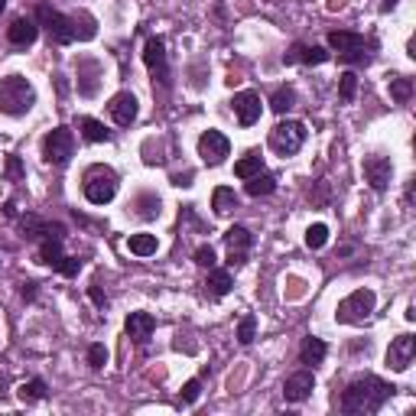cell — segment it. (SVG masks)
Listing matches in <instances>:
<instances>
[{"label": "cell", "instance_id": "e575fe53", "mask_svg": "<svg viewBox=\"0 0 416 416\" xmlns=\"http://www.w3.org/2000/svg\"><path fill=\"white\" fill-rule=\"evenodd\" d=\"M88 364H91L95 371L105 368V364H107V348H105V345H91V348H88Z\"/></svg>", "mask_w": 416, "mask_h": 416}, {"label": "cell", "instance_id": "d4e9b609", "mask_svg": "<svg viewBox=\"0 0 416 416\" xmlns=\"http://www.w3.org/2000/svg\"><path fill=\"white\" fill-rule=\"evenodd\" d=\"M247 182V195H254V199H260V195H270L273 189H277V176H270V172H257V176H251Z\"/></svg>", "mask_w": 416, "mask_h": 416}, {"label": "cell", "instance_id": "5b68a950", "mask_svg": "<svg viewBox=\"0 0 416 416\" xmlns=\"http://www.w3.org/2000/svg\"><path fill=\"white\" fill-rule=\"evenodd\" d=\"M374 306H377V296H374L371 289H354L352 296H345L338 302V309H335V319L345 322V325H358V322L371 319Z\"/></svg>", "mask_w": 416, "mask_h": 416}, {"label": "cell", "instance_id": "74e56055", "mask_svg": "<svg viewBox=\"0 0 416 416\" xmlns=\"http://www.w3.org/2000/svg\"><path fill=\"white\" fill-rule=\"evenodd\" d=\"M55 270H59V273H65V277H78V270H82V260H78V257H62V260L55 264Z\"/></svg>", "mask_w": 416, "mask_h": 416}, {"label": "cell", "instance_id": "f6af8a7d", "mask_svg": "<svg viewBox=\"0 0 416 416\" xmlns=\"http://www.w3.org/2000/svg\"><path fill=\"white\" fill-rule=\"evenodd\" d=\"M390 7H397V0H384V10H390Z\"/></svg>", "mask_w": 416, "mask_h": 416}, {"label": "cell", "instance_id": "bcb514c9", "mask_svg": "<svg viewBox=\"0 0 416 416\" xmlns=\"http://www.w3.org/2000/svg\"><path fill=\"white\" fill-rule=\"evenodd\" d=\"M3 7H7V0H0V13H3Z\"/></svg>", "mask_w": 416, "mask_h": 416}, {"label": "cell", "instance_id": "484cf974", "mask_svg": "<svg viewBox=\"0 0 416 416\" xmlns=\"http://www.w3.org/2000/svg\"><path fill=\"white\" fill-rule=\"evenodd\" d=\"M205 287H208V293H212V296H228V293H231V287H235V280H231V273H228V270H215L212 267V273H208V283H205Z\"/></svg>", "mask_w": 416, "mask_h": 416}, {"label": "cell", "instance_id": "3957f363", "mask_svg": "<svg viewBox=\"0 0 416 416\" xmlns=\"http://www.w3.org/2000/svg\"><path fill=\"white\" fill-rule=\"evenodd\" d=\"M82 189H85V199L91 205L114 202V195H118V172L111 170V166H105V163H95V166L85 170Z\"/></svg>", "mask_w": 416, "mask_h": 416}, {"label": "cell", "instance_id": "f546056e", "mask_svg": "<svg viewBox=\"0 0 416 416\" xmlns=\"http://www.w3.org/2000/svg\"><path fill=\"white\" fill-rule=\"evenodd\" d=\"M293 105H296V91H293L289 85L277 88V91H273V98H270V107H273L277 114H287Z\"/></svg>", "mask_w": 416, "mask_h": 416}, {"label": "cell", "instance_id": "d6a6232c", "mask_svg": "<svg viewBox=\"0 0 416 416\" xmlns=\"http://www.w3.org/2000/svg\"><path fill=\"white\" fill-rule=\"evenodd\" d=\"M325 244H329V228L325 224H309L306 228V247L309 251H322Z\"/></svg>", "mask_w": 416, "mask_h": 416}, {"label": "cell", "instance_id": "52a82bcc", "mask_svg": "<svg viewBox=\"0 0 416 416\" xmlns=\"http://www.w3.org/2000/svg\"><path fill=\"white\" fill-rule=\"evenodd\" d=\"M43 156L53 166H65L75 156V134L69 127H55L46 134L43 140Z\"/></svg>", "mask_w": 416, "mask_h": 416}, {"label": "cell", "instance_id": "9c48e42d", "mask_svg": "<svg viewBox=\"0 0 416 416\" xmlns=\"http://www.w3.org/2000/svg\"><path fill=\"white\" fill-rule=\"evenodd\" d=\"M231 153V140L224 137L221 130H205L199 137V156H202L208 166H221Z\"/></svg>", "mask_w": 416, "mask_h": 416}, {"label": "cell", "instance_id": "30bf717a", "mask_svg": "<svg viewBox=\"0 0 416 416\" xmlns=\"http://www.w3.org/2000/svg\"><path fill=\"white\" fill-rule=\"evenodd\" d=\"M143 62L153 75H156V82L160 85H170V62H166V43H163L160 36H150L147 46H143Z\"/></svg>", "mask_w": 416, "mask_h": 416}, {"label": "cell", "instance_id": "f35d334b", "mask_svg": "<svg viewBox=\"0 0 416 416\" xmlns=\"http://www.w3.org/2000/svg\"><path fill=\"white\" fill-rule=\"evenodd\" d=\"M195 264H199V267H208V270H212V267H215V247H212V244H202V247H199V251H195Z\"/></svg>", "mask_w": 416, "mask_h": 416}, {"label": "cell", "instance_id": "8fae6325", "mask_svg": "<svg viewBox=\"0 0 416 416\" xmlns=\"http://www.w3.org/2000/svg\"><path fill=\"white\" fill-rule=\"evenodd\" d=\"M413 358H416V338L413 335H397L390 342V348H387V368L400 374L413 364Z\"/></svg>", "mask_w": 416, "mask_h": 416}, {"label": "cell", "instance_id": "ffe728a7", "mask_svg": "<svg viewBox=\"0 0 416 416\" xmlns=\"http://www.w3.org/2000/svg\"><path fill=\"white\" fill-rule=\"evenodd\" d=\"M36 36H39V26H36V20H30V17L13 20L10 30H7V39H10L13 46H20V49H26V46L36 43Z\"/></svg>", "mask_w": 416, "mask_h": 416}, {"label": "cell", "instance_id": "7bdbcfd3", "mask_svg": "<svg viewBox=\"0 0 416 416\" xmlns=\"http://www.w3.org/2000/svg\"><path fill=\"white\" fill-rule=\"evenodd\" d=\"M189 179H192V172H186V176H176V186H192Z\"/></svg>", "mask_w": 416, "mask_h": 416}, {"label": "cell", "instance_id": "8d00e7d4", "mask_svg": "<svg viewBox=\"0 0 416 416\" xmlns=\"http://www.w3.org/2000/svg\"><path fill=\"white\" fill-rule=\"evenodd\" d=\"M199 394H202V381H199V377L186 381V387H182V404H195Z\"/></svg>", "mask_w": 416, "mask_h": 416}, {"label": "cell", "instance_id": "1f68e13d", "mask_svg": "<svg viewBox=\"0 0 416 416\" xmlns=\"http://www.w3.org/2000/svg\"><path fill=\"white\" fill-rule=\"evenodd\" d=\"M354 95H358V75H354V72H342V75H338V98H342L345 105H352Z\"/></svg>", "mask_w": 416, "mask_h": 416}, {"label": "cell", "instance_id": "9a60e30c", "mask_svg": "<svg viewBox=\"0 0 416 416\" xmlns=\"http://www.w3.org/2000/svg\"><path fill=\"white\" fill-rule=\"evenodd\" d=\"M390 176H394V163L387 160V156H371V160H364V179L371 182L374 192H384L387 186H390Z\"/></svg>", "mask_w": 416, "mask_h": 416}, {"label": "cell", "instance_id": "4316f807", "mask_svg": "<svg viewBox=\"0 0 416 416\" xmlns=\"http://www.w3.org/2000/svg\"><path fill=\"white\" fill-rule=\"evenodd\" d=\"M62 257H65L62 254V237H43V244H39V264L55 267Z\"/></svg>", "mask_w": 416, "mask_h": 416}, {"label": "cell", "instance_id": "7a4b0ae2", "mask_svg": "<svg viewBox=\"0 0 416 416\" xmlns=\"http://www.w3.org/2000/svg\"><path fill=\"white\" fill-rule=\"evenodd\" d=\"M36 105V88L23 75H7L0 78V111L10 118H23Z\"/></svg>", "mask_w": 416, "mask_h": 416}, {"label": "cell", "instance_id": "6da1fadb", "mask_svg": "<svg viewBox=\"0 0 416 416\" xmlns=\"http://www.w3.org/2000/svg\"><path fill=\"white\" fill-rule=\"evenodd\" d=\"M397 387H390L387 381L374 377V374H364L358 381L342 390V410L345 413H377L381 406L394 397Z\"/></svg>", "mask_w": 416, "mask_h": 416}, {"label": "cell", "instance_id": "44dd1931", "mask_svg": "<svg viewBox=\"0 0 416 416\" xmlns=\"http://www.w3.org/2000/svg\"><path fill=\"white\" fill-rule=\"evenodd\" d=\"M325 354H329V348H325V342L322 338H316V335H309V338H302V345H299V361L302 364H322L325 361Z\"/></svg>", "mask_w": 416, "mask_h": 416}, {"label": "cell", "instance_id": "836d02e7", "mask_svg": "<svg viewBox=\"0 0 416 416\" xmlns=\"http://www.w3.org/2000/svg\"><path fill=\"white\" fill-rule=\"evenodd\" d=\"M254 335H257V319H254V316H244L241 325H237V342L251 345V342H254Z\"/></svg>", "mask_w": 416, "mask_h": 416}, {"label": "cell", "instance_id": "ac0fdd59", "mask_svg": "<svg viewBox=\"0 0 416 416\" xmlns=\"http://www.w3.org/2000/svg\"><path fill=\"white\" fill-rule=\"evenodd\" d=\"M124 332H127L137 345H143V342H150V335L156 332V319H153L150 312H130L127 322H124Z\"/></svg>", "mask_w": 416, "mask_h": 416}, {"label": "cell", "instance_id": "ab89813d", "mask_svg": "<svg viewBox=\"0 0 416 416\" xmlns=\"http://www.w3.org/2000/svg\"><path fill=\"white\" fill-rule=\"evenodd\" d=\"M7 179H10V182H20V179H23V163H20V156H10V160H7Z\"/></svg>", "mask_w": 416, "mask_h": 416}, {"label": "cell", "instance_id": "60d3db41", "mask_svg": "<svg viewBox=\"0 0 416 416\" xmlns=\"http://www.w3.org/2000/svg\"><path fill=\"white\" fill-rule=\"evenodd\" d=\"M88 296L95 299V306H98V309H105V306H107V296H105V293H101V289H98V287H91V289H88Z\"/></svg>", "mask_w": 416, "mask_h": 416}, {"label": "cell", "instance_id": "b9f144b4", "mask_svg": "<svg viewBox=\"0 0 416 416\" xmlns=\"http://www.w3.org/2000/svg\"><path fill=\"white\" fill-rule=\"evenodd\" d=\"M36 296V283H23V299H33Z\"/></svg>", "mask_w": 416, "mask_h": 416}, {"label": "cell", "instance_id": "d590c367", "mask_svg": "<svg viewBox=\"0 0 416 416\" xmlns=\"http://www.w3.org/2000/svg\"><path fill=\"white\" fill-rule=\"evenodd\" d=\"M140 218H153V215H160V199H153V195H143V199H140Z\"/></svg>", "mask_w": 416, "mask_h": 416}, {"label": "cell", "instance_id": "d6986e66", "mask_svg": "<svg viewBox=\"0 0 416 416\" xmlns=\"http://www.w3.org/2000/svg\"><path fill=\"white\" fill-rule=\"evenodd\" d=\"M283 62L287 65H296V62H306V65H322L329 62V53L322 49V46H309V43H296L283 55Z\"/></svg>", "mask_w": 416, "mask_h": 416}, {"label": "cell", "instance_id": "277c9868", "mask_svg": "<svg viewBox=\"0 0 416 416\" xmlns=\"http://www.w3.org/2000/svg\"><path fill=\"white\" fill-rule=\"evenodd\" d=\"M329 46L338 53V59L348 65H368L371 62V43L358 36V33H348V30H335L329 33Z\"/></svg>", "mask_w": 416, "mask_h": 416}, {"label": "cell", "instance_id": "ba28073f", "mask_svg": "<svg viewBox=\"0 0 416 416\" xmlns=\"http://www.w3.org/2000/svg\"><path fill=\"white\" fill-rule=\"evenodd\" d=\"M36 20L43 23L46 30H49V39L53 43H59V46H69V43H75V23H72V17H65V13H59V10H53V7H39L36 10Z\"/></svg>", "mask_w": 416, "mask_h": 416}, {"label": "cell", "instance_id": "4dcf8cb0", "mask_svg": "<svg viewBox=\"0 0 416 416\" xmlns=\"http://www.w3.org/2000/svg\"><path fill=\"white\" fill-rule=\"evenodd\" d=\"M43 397H46V381L43 377H33V381H26V384L20 387L23 404H36V400H43Z\"/></svg>", "mask_w": 416, "mask_h": 416}, {"label": "cell", "instance_id": "e0dca14e", "mask_svg": "<svg viewBox=\"0 0 416 416\" xmlns=\"http://www.w3.org/2000/svg\"><path fill=\"white\" fill-rule=\"evenodd\" d=\"M101 75H105L101 62H95V59H82V62H78V95L95 98L98 85H101Z\"/></svg>", "mask_w": 416, "mask_h": 416}, {"label": "cell", "instance_id": "83f0119b", "mask_svg": "<svg viewBox=\"0 0 416 416\" xmlns=\"http://www.w3.org/2000/svg\"><path fill=\"white\" fill-rule=\"evenodd\" d=\"M127 247H130V254H137V257H150V254H156V247H160V241H156V235H130Z\"/></svg>", "mask_w": 416, "mask_h": 416}, {"label": "cell", "instance_id": "7c38bea8", "mask_svg": "<svg viewBox=\"0 0 416 416\" xmlns=\"http://www.w3.org/2000/svg\"><path fill=\"white\" fill-rule=\"evenodd\" d=\"M224 244L231 251V267H241L247 260V251L254 244V237H251V231H247L244 224H235V228L224 231Z\"/></svg>", "mask_w": 416, "mask_h": 416}, {"label": "cell", "instance_id": "ee69618b", "mask_svg": "<svg viewBox=\"0 0 416 416\" xmlns=\"http://www.w3.org/2000/svg\"><path fill=\"white\" fill-rule=\"evenodd\" d=\"M342 7H345V0H329V10H332V13L342 10Z\"/></svg>", "mask_w": 416, "mask_h": 416}, {"label": "cell", "instance_id": "f1b7e54d", "mask_svg": "<svg viewBox=\"0 0 416 416\" xmlns=\"http://www.w3.org/2000/svg\"><path fill=\"white\" fill-rule=\"evenodd\" d=\"M390 98H394L397 105H406L413 98V78H404V75L390 78Z\"/></svg>", "mask_w": 416, "mask_h": 416}, {"label": "cell", "instance_id": "4fadbf2b", "mask_svg": "<svg viewBox=\"0 0 416 416\" xmlns=\"http://www.w3.org/2000/svg\"><path fill=\"white\" fill-rule=\"evenodd\" d=\"M107 114L114 118L118 127H130V124L137 120V98L130 95V91H118V95L107 101Z\"/></svg>", "mask_w": 416, "mask_h": 416}, {"label": "cell", "instance_id": "5bb4252c", "mask_svg": "<svg viewBox=\"0 0 416 416\" xmlns=\"http://www.w3.org/2000/svg\"><path fill=\"white\" fill-rule=\"evenodd\" d=\"M231 107H235V114H237V124L241 127H251V124H257L260 120V95L257 91H237L235 101H231Z\"/></svg>", "mask_w": 416, "mask_h": 416}, {"label": "cell", "instance_id": "603a6c76", "mask_svg": "<svg viewBox=\"0 0 416 416\" xmlns=\"http://www.w3.org/2000/svg\"><path fill=\"white\" fill-rule=\"evenodd\" d=\"M237 195H235V189H228V186H218V189H215L212 192V208H215V215H231L237 208Z\"/></svg>", "mask_w": 416, "mask_h": 416}, {"label": "cell", "instance_id": "8992f818", "mask_svg": "<svg viewBox=\"0 0 416 416\" xmlns=\"http://www.w3.org/2000/svg\"><path fill=\"white\" fill-rule=\"evenodd\" d=\"M306 143V124L302 120H280L277 127L270 130V150L280 156H293L299 147Z\"/></svg>", "mask_w": 416, "mask_h": 416}, {"label": "cell", "instance_id": "2e32d148", "mask_svg": "<svg viewBox=\"0 0 416 416\" xmlns=\"http://www.w3.org/2000/svg\"><path fill=\"white\" fill-rule=\"evenodd\" d=\"M312 390H316V377H312V371L289 374L287 384H283V397H287L289 404H302V400H309Z\"/></svg>", "mask_w": 416, "mask_h": 416}, {"label": "cell", "instance_id": "cb8c5ba5", "mask_svg": "<svg viewBox=\"0 0 416 416\" xmlns=\"http://www.w3.org/2000/svg\"><path fill=\"white\" fill-rule=\"evenodd\" d=\"M260 170H264V156H260L257 150L244 153V156L235 163V176H237V179H251V176H257Z\"/></svg>", "mask_w": 416, "mask_h": 416}, {"label": "cell", "instance_id": "7402d4cb", "mask_svg": "<svg viewBox=\"0 0 416 416\" xmlns=\"http://www.w3.org/2000/svg\"><path fill=\"white\" fill-rule=\"evenodd\" d=\"M75 127L82 130V137H85L88 143H107V140H111V130L95 118H78L75 120Z\"/></svg>", "mask_w": 416, "mask_h": 416}]
</instances>
